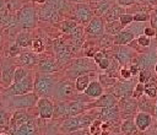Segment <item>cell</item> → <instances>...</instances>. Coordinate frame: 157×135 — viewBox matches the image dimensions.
<instances>
[{"mask_svg": "<svg viewBox=\"0 0 157 135\" xmlns=\"http://www.w3.org/2000/svg\"><path fill=\"white\" fill-rule=\"evenodd\" d=\"M1 106L6 107L10 110H17V109H33L37 106V102L39 99V96L33 91L25 94H2Z\"/></svg>", "mask_w": 157, "mask_h": 135, "instance_id": "obj_1", "label": "cell"}, {"mask_svg": "<svg viewBox=\"0 0 157 135\" xmlns=\"http://www.w3.org/2000/svg\"><path fill=\"white\" fill-rule=\"evenodd\" d=\"M94 109H91V113L83 112L81 114L66 118L61 122L59 130L64 134H70V133H76L80 130H86L90 124L97 118V113L93 112Z\"/></svg>", "mask_w": 157, "mask_h": 135, "instance_id": "obj_2", "label": "cell"}, {"mask_svg": "<svg viewBox=\"0 0 157 135\" xmlns=\"http://www.w3.org/2000/svg\"><path fill=\"white\" fill-rule=\"evenodd\" d=\"M59 76L54 74H43V72H34V88L33 91L39 97H48L53 98L55 87L59 82Z\"/></svg>", "mask_w": 157, "mask_h": 135, "instance_id": "obj_3", "label": "cell"}, {"mask_svg": "<svg viewBox=\"0 0 157 135\" xmlns=\"http://www.w3.org/2000/svg\"><path fill=\"white\" fill-rule=\"evenodd\" d=\"M78 91L76 90L75 86V81H71V79H64V80H59L54 94H53V99L54 101H72V99H77L78 98Z\"/></svg>", "mask_w": 157, "mask_h": 135, "instance_id": "obj_4", "label": "cell"}, {"mask_svg": "<svg viewBox=\"0 0 157 135\" xmlns=\"http://www.w3.org/2000/svg\"><path fill=\"white\" fill-rule=\"evenodd\" d=\"M96 70V61L90 59V58H80V59H75L71 60V63L69 64V69H67V76L69 79L71 77H77L82 74H87L88 71H93Z\"/></svg>", "mask_w": 157, "mask_h": 135, "instance_id": "obj_5", "label": "cell"}, {"mask_svg": "<svg viewBox=\"0 0 157 135\" xmlns=\"http://www.w3.org/2000/svg\"><path fill=\"white\" fill-rule=\"evenodd\" d=\"M18 27L23 29H33L37 26V11L31 5L21 7L16 15Z\"/></svg>", "mask_w": 157, "mask_h": 135, "instance_id": "obj_6", "label": "cell"}, {"mask_svg": "<svg viewBox=\"0 0 157 135\" xmlns=\"http://www.w3.org/2000/svg\"><path fill=\"white\" fill-rule=\"evenodd\" d=\"M33 88H34V74L29 72L23 80L18 81V82H13L7 88H4L2 94H7V96L25 94V93L33 92Z\"/></svg>", "mask_w": 157, "mask_h": 135, "instance_id": "obj_7", "label": "cell"}, {"mask_svg": "<svg viewBox=\"0 0 157 135\" xmlns=\"http://www.w3.org/2000/svg\"><path fill=\"white\" fill-rule=\"evenodd\" d=\"M39 120L40 118L38 114H36L26 123H22L17 126H9V131L12 135H40Z\"/></svg>", "mask_w": 157, "mask_h": 135, "instance_id": "obj_8", "label": "cell"}, {"mask_svg": "<svg viewBox=\"0 0 157 135\" xmlns=\"http://www.w3.org/2000/svg\"><path fill=\"white\" fill-rule=\"evenodd\" d=\"M72 14H74V20H76L81 25H87L96 16L92 6L90 4H86V2L75 4Z\"/></svg>", "mask_w": 157, "mask_h": 135, "instance_id": "obj_9", "label": "cell"}, {"mask_svg": "<svg viewBox=\"0 0 157 135\" xmlns=\"http://www.w3.org/2000/svg\"><path fill=\"white\" fill-rule=\"evenodd\" d=\"M53 49L55 58L59 63V65H63L65 63H69L72 59V47L65 44L61 39H56L53 42Z\"/></svg>", "mask_w": 157, "mask_h": 135, "instance_id": "obj_10", "label": "cell"}, {"mask_svg": "<svg viewBox=\"0 0 157 135\" xmlns=\"http://www.w3.org/2000/svg\"><path fill=\"white\" fill-rule=\"evenodd\" d=\"M54 99L48 97H39L36 109L37 114L42 120H52L54 115Z\"/></svg>", "mask_w": 157, "mask_h": 135, "instance_id": "obj_11", "label": "cell"}, {"mask_svg": "<svg viewBox=\"0 0 157 135\" xmlns=\"http://www.w3.org/2000/svg\"><path fill=\"white\" fill-rule=\"evenodd\" d=\"M85 32L90 36V37H102L105 33V25H104V20L102 16H94L87 25H86V29Z\"/></svg>", "mask_w": 157, "mask_h": 135, "instance_id": "obj_12", "label": "cell"}, {"mask_svg": "<svg viewBox=\"0 0 157 135\" xmlns=\"http://www.w3.org/2000/svg\"><path fill=\"white\" fill-rule=\"evenodd\" d=\"M39 20L45 21V22H52V23H56V22H61V14L60 11H58L55 7H53L50 4L45 2L42 9L39 10Z\"/></svg>", "mask_w": 157, "mask_h": 135, "instance_id": "obj_13", "label": "cell"}, {"mask_svg": "<svg viewBox=\"0 0 157 135\" xmlns=\"http://www.w3.org/2000/svg\"><path fill=\"white\" fill-rule=\"evenodd\" d=\"M134 88H135V86H134V82L131 81V80H126V81H124V82H121V81H119V82H115L114 85H113V91H112V93L119 99H121V98H126V97H129V96H132V92H134Z\"/></svg>", "mask_w": 157, "mask_h": 135, "instance_id": "obj_14", "label": "cell"}, {"mask_svg": "<svg viewBox=\"0 0 157 135\" xmlns=\"http://www.w3.org/2000/svg\"><path fill=\"white\" fill-rule=\"evenodd\" d=\"M98 113H97V118L103 120V122H109L113 123L115 120H119L121 112H120V107L118 104L112 106V107H104V108H97Z\"/></svg>", "mask_w": 157, "mask_h": 135, "instance_id": "obj_15", "label": "cell"}, {"mask_svg": "<svg viewBox=\"0 0 157 135\" xmlns=\"http://www.w3.org/2000/svg\"><path fill=\"white\" fill-rule=\"evenodd\" d=\"M59 63L56 60V58L53 56H44L39 59V63L37 65L38 72H43V74H54L59 70Z\"/></svg>", "mask_w": 157, "mask_h": 135, "instance_id": "obj_16", "label": "cell"}, {"mask_svg": "<svg viewBox=\"0 0 157 135\" xmlns=\"http://www.w3.org/2000/svg\"><path fill=\"white\" fill-rule=\"evenodd\" d=\"M118 104V98L110 92V93H103L97 99H93L90 102V109L93 108H104V107H112Z\"/></svg>", "mask_w": 157, "mask_h": 135, "instance_id": "obj_17", "label": "cell"}, {"mask_svg": "<svg viewBox=\"0 0 157 135\" xmlns=\"http://www.w3.org/2000/svg\"><path fill=\"white\" fill-rule=\"evenodd\" d=\"M16 66L12 64L2 65L1 68V75H0V85L2 88H7L13 83V76H15Z\"/></svg>", "mask_w": 157, "mask_h": 135, "instance_id": "obj_18", "label": "cell"}, {"mask_svg": "<svg viewBox=\"0 0 157 135\" xmlns=\"http://www.w3.org/2000/svg\"><path fill=\"white\" fill-rule=\"evenodd\" d=\"M17 59H18V61H20V65L26 66V68H28V69H32V68H34V66L38 65L40 56H39V54H37V53L29 50V52H22V53L17 56Z\"/></svg>", "mask_w": 157, "mask_h": 135, "instance_id": "obj_19", "label": "cell"}, {"mask_svg": "<svg viewBox=\"0 0 157 135\" xmlns=\"http://www.w3.org/2000/svg\"><path fill=\"white\" fill-rule=\"evenodd\" d=\"M136 128L139 131H146L147 128H150V125L152 124V114L148 112H137L134 117Z\"/></svg>", "mask_w": 157, "mask_h": 135, "instance_id": "obj_20", "label": "cell"}, {"mask_svg": "<svg viewBox=\"0 0 157 135\" xmlns=\"http://www.w3.org/2000/svg\"><path fill=\"white\" fill-rule=\"evenodd\" d=\"M83 93L93 101V99H97L98 97H101L104 93V87H103V85L101 83L99 80H92Z\"/></svg>", "mask_w": 157, "mask_h": 135, "instance_id": "obj_21", "label": "cell"}, {"mask_svg": "<svg viewBox=\"0 0 157 135\" xmlns=\"http://www.w3.org/2000/svg\"><path fill=\"white\" fill-rule=\"evenodd\" d=\"M135 38V33L131 29H121L119 33L114 36V44L115 45H128L130 44Z\"/></svg>", "mask_w": 157, "mask_h": 135, "instance_id": "obj_22", "label": "cell"}, {"mask_svg": "<svg viewBox=\"0 0 157 135\" xmlns=\"http://www.w3.org/2000/svg\"><path fill=\"white\" fill-rule=\"evenodd\" d=\"M113 55L115 60L121 65H125L131 60V50L128 49L126 45H118V48L113 52Z\"/></svg>", "mask_w": 157, "mask_h": 135, "instance_id": "obj_23", "label": "cell"}, {"mask_svg": "<svg viewBox=\"0 0 157 135\" xmlns=\"http://www.w3.org/2000/svg\"><path fill=\"white\" fill-rule=\"evenodd\" d=\"M119 107H120L121 114L123 115L126 114V117H128V113L129 114H134L136 112V109L139 108V103L136 102V98L126 97V98H121V106H119Z\"/></svg>", "mask_w": 157, "mask_h": 135, "instance_id": "obj_24", "label": "cell"}, {"mask_svg": "<svg viewBox=\"0 0 157 135\" xmlns=\"http://www.w3.org/2000/svg\"><path fill=\"white\" fill-rule=\"evenodd\" d=\"M125 11H124V9L121 7V5H112V7L102 16L103 17V20H105L107 22H112V21H117V20H119V17H120V15L121 14H124Z\"/></svg>", "mask_w": 157, "mask_h": 135, "instance_id": "obj_25", "label": "cell"}, {"mask_svg": "<svg viewBox=\"0 0 157 135\" xmlns=\"http://www.w3.org/2000/svg\"><path fill=\"white\" fill-rule=\"evenodd\" d=\"M91 76L90 74H82L80 76H77L75 79V86H76V90L78 91V93H83L86 91V88L88 87L90 82H91Z\"/></svg>", "mask_w": 157, "mask_h": 135, "instance_id": "obj_26", "label": "cell"}, {"mask_svg": "<svg viewBox=\"0 0 157 135\" xmlns=\"http://www.w3.org/2000/svg\"><path fill=\"white\" fill-rule=\"evenodd\" d=\"M32 36L29 32H18L16 38H15V42L21 47V48H31V44H32Z\"/></svg>", "mask_w": 157, "mask_h": 135, "instance_id": "obj_27", "label": "cell"}, {"mask_svg": "<svg viewBox=\"0 0 157 135\" xmlns=\"http://www.w3.org/2000/svg\"><path fill=\"white\" fill-rule=\"evenodd\" d=\"M94 11V14H97V16H103L110 7H112V4L110 1L108 0H102V1H98V2H91L90 4Z\"/></svg>", "mask_w": 157, "mask_h": 135, "instance_id": "obj_28", "label": "cell"}, {"mask_svg": "<svg viewBox=\"0 0 157 135\" xmlns=\"http://www.w3.org/2000/svg\"><path fill=\"white\" fill-rule=\"evenodd\" d=\"M11 117H12V110L1 106L0 107V129H7L9 130Z\"/></svg>", "mask_w": 157, "mask_h": 135, "instance_id": "obj_29", "label": "cell"}, {"mask_svg": "<svg viewBox=\"0 0 157 135\" xmlns=\"http://www.w3.org/2000/svg\"><path fill=\"white\" fill-rule=\"evenodd\" d=\"M83 33H85V29H83L81 26H77V27L69 34L70 38H71L72 45H75V47L82 45V43H83Z\"/></svg>", "mask_w": 157, "mask_h": 135, "instance_id": "obj_30", "label": "cell"}, {"mask_svg": "<svg viewBox=\"0 0 157 135\" xmlns=\"http://www.w3.org/2000/svg\"><path fill=\"white\" fill-rule=\"evenodd\" d=\"M120 130H121V133H123L124 135H134V134L136 133V130H137L136 124H135V120L131 119V118H126V119L121 123Z\"/></svg>", "mask_w": 157, "mask_h": 135, "instance_id": "obj_31", "label": "cell"}, {"mask_svg": "<svg viewBox=\"0 0 157 135\" xmlns=\"http://www.w3.org/2000/svg\"><path fill=\"white\" fill-rule=\"evenodd\" d=\"M77 21L76 20H63L60 22V31L65 34H70L76 27H77Z\"/></svg>", "mask_w": 157, "mask_h": 135, "instance_id": "obj_32", "label": "cell"}, {"mask_svg": "<svg viewBox=\"0 0 157 135\" xmlns=\"http://www.w3.org/2000/svg\"><path fill=\"white\" fill-rule=\"evenodd\" d=\"M102 122H103V120L96 118V119L90 124V126L87 128L88 134H90V135H101V133H102Z\"/></svg>", "mask_w": 157, "mask_h": 135, "instance_id": "obj_33", "label": "cell"}, {"mask_svg": "<svg viewBox=\"0 0 157 135\" xmlns=\"http://www.w3.org/2000/svg\"><path fill=\"white\" fill-rule=\"evenodd\" d=\"M45 49V43L42 38H33L32 44H31V50L37 53V54H42Z\"/></svg>", "mask_w": 157, "mask_h": 135, "instance_id": "obj_34", "label": "cell"}, {"mask_svg": "<svg viewBox=\"0 0 157 135\" xmlns=\"http://www.w3.org/2000/svg\"><path fill=\"white\" fill-rule=\"evenodd\" d=\"M31 71L28 70V68L26 66H22V65H18L16 66V70H15V76H13V82H18L21 80H23Z\"/></svg>", "mask_w": 157, "mask_h": 135, "instance_id": "obj_35", "label": "cell"}, {"mask_svg": "<svg viewBox=\"0 0 157 135\" xmlns=\"http://www.w3.org/2000/svg\"><path fill=\"white\" fill-rule=\"evenodd\" d=\"M108 25L105 26V31H108V33H112V34H117V33H119L124 27L121 26V23H120V21L119 20H117V21H112V22H107Z\"/></svg>", "mask_w": 157, "mask_h": 135, "instance_id": "obj_36", "label": "cell"}, {"mask_svg": "<svg viewBox=\"0 0 157 135\" xmlns=\"http://www.w3.org/2000/svg\"><path fill=\"white\" fill-rule=\"evenodd\" d=\"M145 94L152 99L157 98V85L151 81H147L145 83Z\"/></svg>", "mask_w": 157, "mask_h": 135, "instance_id": "obj_37", "label": "cell"}, {"mask_svg": "<svg viewBox=\"0 0 157 135\" xmlns=\"http://www.w3.org/2000/svg\"><path fill=\"white\" fill-rule=\"evenodd\" d=\"M145 94V83L144 82H139L135 85V88H134V92H132V97L139 99L140 97H142Z\"/></svg>", "mask_w": 157, "mask_h": 135, "instance_id": "obj_38", "label": "cell"}, {"mask_svg": "<svg viewBox=\"0 0 157 135\" xmlns=\"http://www.w3.org/2000/svg\"><path fill=\"white\" fill-rule=\"evenodd\" d=\"M119 21H120L121 26L125 27V26H128V25H130V23L134 22V15H132V14H125V12H124V14L120 15Z\"/></svg>", "mask_w": 157, "mask_h": 135, "instance_id": "obj_39", "label": "cell"}, {"mask_svg": "<svg viewBox=\"0 0 157 135\" xmlns=\"http://www.w3.org/2000/svg\"><path fill=\"white\" fill-rule=\"evenodd\" d=\"M21 53H22V48L16 42H13V44L9 48V55L11 58H15V56H18Z\"/></svg>", "mask_w": 157, "mask_h": 135, "instance_id": "obj_40", "label": "cell"}, {"mask_svg": "<svg viewBox=\"0 0 157 135\" xmlns=\"http://www.w3.org/2000/svg\"><path fill=\"white\" fill-rule=\"evenodd\" d=\"M136 43H137L139 45L146 48V47H148V45L151 44V37H148V36H146V34H141V36L137 37Z\"/></svg>", "mask_w": 157, "mask_h": 135, "instance_id": "obj_41", "label": "cell"}, {"mask_svg": "<svg viewBox=\"0 0 157 135\" xmlns=\"http://www.w3.org/2000/svg\"><path fill=\"white\" fill-rule=\"evenodd\" d=\"M99 81H101V83L103 85V87L113 86V85L117 82L114 79H112V77H109V76H107V75H101V76H99Z\"/></svg>", "mask_w": 157, "mask_h": 135, "instance_id": "obj_42", "label": "cell"}, {"mask_svg": "<svg viewBox=\"0 0 157 135\" xmlns=\"http://www.w3.org/2000/svg\"><path fill=\"white\" fill-rule=\"evenodd\" d=\"M119 74H120V77L123 80H130L131 76H132V72L130 70V68H126V66H123L120 70H119Z\"/></svg>", "mask_w": 157, "mask_h": 135, "instance_id": "obj_43", "label": "cell"}, {"mask_svg": "<svg viewBox=\"0 0 157 135\" xmlns=\"http://www.w3.org/2000/svg\"><path fill=\"white\" fill-rule=\"evenodd\" d=\"M150 18V15L146 12H136L134 15V22H145Z\"/></svg>", "mask_w": 157, "mask_h": 135, "instance_id": "obj_44", "label": "cell"}, {"mask_svg": "<svg viewBox=\"0 0 157 135\" xmlns=\"http://www.w3.org/2000/svg\"><path fill=\"white\" fill-rule=\"evenodd\" d=\"M110 64H112V61L109 60V58H107V56H104L97 65H98V68L101 69V70H107V69H109V66H110Z\"/></svg>", "mask_w": 157, "mask_h": 135, "instance_id": "obj_45", "label": "cell"}, {"mask_svg": "<svg viewBox=\"0 0 157 135\" xmlns=\"http://www.w3.org/2000/svg\"><path fill=\"white\" fill-rule=\"evenodd\" d=\"M104 56H105V55H104V52L98 50V52H96V53L93 54V60L96 61V64H98V63H99Z\"/></svg>", "mask_w": 157, "mask_h": 135, "instance_id": "obj_46", "label": "cell"}, {"mask_svg": "<svg viewBox=\"0 0 157 135\" xmlns=\"http://www.w3.org/2000/svg\"><path fill=\"white\" fill-rule=\"evenodd\" d=\"M144 34H146L148 37H155L156 36V31L152 27H145L144 28Z\"/></svg>", "mask_w": 157, "mask_h": 135, "instance_id": "obj_47", "label": "cell"}, {"mask_svg": "<svg viewBox=\"0 0 157 135\" xmlns=\"http://www.w3.org/2000/svg\"><path fill=\"white\" fill-rule=\"evenodd\" d=\"M135 0H118V4L119 5H130L132 4Z\"/></svg>", "mask_w": 157, "mask_h": 135, "instance_id": "obj_48", "label": "cell"}, {"mask_svg": "<svg viewBox=\"0 0 157 135\" xmlns=\"http://www.w3.org/2000/svg\"><path fill=\"white\" fill-rule=\"evenodd\" d=\"M5 7H6L5 0H0V11H5Z\"/></svg>", "mask_w": 157, "mask_h": 135, "instance_id": "obj_49", "label": "cell"}, {"mask_svg": "<svg viewBox=\"0 0 157 135\" xmlns=\"http://www.w3.org/2000/svg\"><path fill=\"white\" fill-rule=\"evenodd\" d=\"M0 135H12V134H11V133H10V131L6 129V130H2V131L0 130Z\"/></svg>", "mask_w": 157, "mask_h": 135, "instance_id": "obj_50", "label": "cell"}, {"mask_svg": "<svg viewBox=\"0 0 157 135\" xmlns=\"http://www.w3.org/2000/svg\"><path fill=\"white\" fill-rule=\"evenodd\" d=\"M33 1L37 2V4H39V5H44L47 2V0H33Z\"/></svg>", "mask_w": 157, "mask_h": 135, "instance_id": "obj_51", "label": "cell"}, {"mask_svg": "<svg viewBox=\"0 0 157 135\" xmlns=\"http://www.w3.org/2000/svg\"><path fill=\"white\" fill-rule=\"evenodd\" d=\"M146 2H148L150 5H157V0H145Z\"/></svg>", "mask_w": 157, "mask_h": 135, "instance_id": "obj_52", "label": "cell"}, {"mask_svg": "<svg viewBox=\"0 0 157 135\" xmlns=\"http://www.w3.org/2000/svg\"><path fill=\"white\" fill-rule=\"evenodd\" d=\"M70 2H74V4H78V2H85V0H67Z\"/></svg>", "mask_w": 157, "mask_h": 135, "instance_id": "obj_53", "label": "cell"}, {"mask_svg": "<svg viewBox=\"0 0 157 135\" xmlns=\"http://www.w3.org/2000/svg\"><path fill=\"white\" fill-rule=\"evenodd\" d=\"M153 21H155V22H156V21H157V10H156V11H155V20H153Z\"/></svg>", "mask_w": 157, "mask_h": 135, "instance_id": "obj_54", "label": "cell"}, {"mask_svg": "<svg viewBox=\"0 0 157 135\" xmlns=\"http://www.w3.org/2000/svg\"><path fill=\"white\" fill-rule=\"evenodd\" d=\"M90 2H98V1H102V0H88Z\"/></svg>", "mask_w": 157, "mask_h": 135, "instance_id": "obj_55", "label": "cell"}, {"mask_svg": "<svg viewBox=\"0 0 157 135\" xmlns=\"http://www.w3.org/2000/svg\"><path fill=\"white\" fill-rule=\"evenodd\" d=\"M155 114H156V118H157V103H156V108H155Z\"/></svg>", "mask_w": 157, "mask_h": 135, "instance_id": "obj_56", "label": "cell"}, {"mask_svg": "<svg viewBox=\"0 0 157 135\" xmlns=\"http://www.w3.org/2000/svg\"><path fill=\"white\" fill-rule=\"evenodd\" d=\"M155 72H156V74H157V63H156V64H155Z\"/></svg>", "mask_w": 157, "mask_h": 135, "instance_id": "obj_57", "label": "cell"}, {"mask_svg": "<svg viewBox=\"0 0 157 135\" xmlns=\"http://www.w3.org/2000/svg\"><path fill=\"white\" fill-rule=\"evenodd\" d=\"M1 42H2V40H1V36H0V48H1Z\"/></svg>", "mask_w": 157, "mask_h": 135, "instance_id": "obj_58", "label": "cell"}, {"mask_svg": "<svg viewBox=\"0 0 157 135\" xmlns=\"http://www.w3.org/2000/svg\"><path fill=\"white\" fill-rule=\"evenodd\" d=\"M140 1H145V0H140Z\"/></svg>", "mask_w": 157, "mask_h": 135, "instance_id": "obj_59", "label": "cell"}, {"mask_svg": "<svg viewBox=\"0 0 157 135\" xmlns=\"http://www.w3.org/2000/svg\"><path fill=\"white\" fill-rule=\"evenodd\" d=\"M115 135H119V134H115Z\"/></svg>", "mask_w": 157, "mask_h": 135, "instance_id": "obj_60", "label": "cell"}]
</instances>
